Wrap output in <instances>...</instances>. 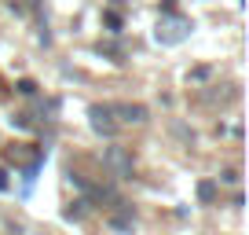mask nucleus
<instances>
[{
    "mask_svg": "<svg viewBox=\"0 0 249 235\" xmlns=\"http://www.w3.org/2000/svg\"><path fill=\"white\" fill-rule=\"evenodd\" d=\"M191 30H195V26H191V19L176 15V11H165V19L158 22L154 37H158V44H179V40H183Z\"/></svg>",
    "mask_w": 249,
    "mask_h": 235,
    "instance_id": "obj_1",
    "label": "nucleus"
},
{
    "mask_svg": "<svg viewBox=\"0 0 249 235\" xmlns=\"http://www.w3.org/2000/svg\"><path fill=\"white\" fill-rule=\"evenodd\" d=\"M103 165H107L114 176H121V180H128V176H132V155H128L124 147H107Z\"/></svg>",
    "mask_w": 249,
    "mask_h": 235,
    "instance_id": "obj_2",
    "label": "nucleus"
},
{
    "mask_svg": "<svg viewBox=\"0 0 249 235\" xmlns=\"http://www.w3.org/2000/svg\"><path fill=\"white\" fill-rule=\"evenodd\" d=\"M88 121H92V129H95L99 136H114V133H117V118H114V110L103 107V103H92V107H88Z\"/></svg>",
    "mask_w": 249,
    "mask_h": 235,
    "instance_id": "obj_3",
    "label": "nucleus"
},
{
    "mask_svg": "<svg viewBox=\"0 0 249 235\" xmlns=\"http://www.w3.org/2000/svg\"><path fill=\"white\" fill-rule=\"evenodd\" d=\"M117 114V125H140V121H147V107H140V103H117V107H110Z\"/></svg>",
    "mask_w": 249,
    "mask_h": 235,
    "instance_id": "obj_4",
    "label": "nucleus"
},
{
    "mask_svg": "<svg viewBox=\"0 0 249 235\" xmlns=\"http://www.w3.org/2000/svg\"><path fill=\"white\" fill-rule=\"evenodd\" d=\"M198 198H202V202H213V198H216V184L202 180V184H198Z\"/></svg>",
    "mask_w": 249,
    "mask_h": 235,
    "instance_id": "obj_5",
    "label": "nucleus"
},
{
    "mask_svg": "<svg viewBox=\"0 0 249 235\" xmlns=\"http://www.w3.org/2000/svg\"><path fill=\"white\" fill-rule=\"evenodd\" d=\"M62 217H66V220H81V217H85V202H70Z\"/></svg>",
    "mask_w": 249,
    "mask_h": 235,
    "instance_id": "obj_6",
    "label": "nucleus"
},
{
    "mask_svg": "<svg viewBox=\"0 0 249 235\" xmlns=\"http://www.w3.org/2000/svg\"><path fill=\"white\" fill-rule=\"evenodd\" d=\"M103 22L110 26V33H121V15H117V11H107V15H103Z\"/></svg>",
    "mask_w": 249,
    "mask_h": 235,
    "instance_id": "obj_7",
    "label": "nucleus"
},
{
    "mask_svg": "<svg viewBox=\"0 0 249 235\" xmlns=\"http://www.w3.org/2000/svg\"><path fill=\"white\" fill-rule=\"evenodd\" d=\"M18 92H22V96H33V92H37V85H33L30 78H22V81H18Z\"/></svg>",
    "mask_w": 249,
    "mask_h": 235,
    "instance_id": "obj_8",
    "label": "nucleus"
},
{
    "mask_svg": "<svg viewBox=\"0 0 249 235\" xmlns=\"http://www.w3.org/2000/svg\"><path fill=\"white\" fill-rule=\"evenodd\" d=\"M220 180H224V184H238V173H234V169H224V176H220Z\"/></svg>",
    "mask_w": 249,
    "mask_h": 235,
    "instance_id": "obj_9",
    "label": "nucleus"
},
{
    "mask_svg": "<svg viewBox=\"0 0 249 235\" xmlns=\"http://www.w3.org/2000/svg\"><path fill=\"white\" fill-rule=\"evenodd\" d=\"M4 188H8V173L0 169V191H4Z\"/></svg>",
    "mask_w": 249,
    "mask_h": 235,
    "instance_id": "obj_10",
    "label": "nucleus"
},
{
    "mask_svg": "<svg viewBox=\"0 0 249 235\" xmlns=\"http://www.w3.org/2000/svg\"><path fill=\"white\" fill-rule=\"evenodd\" d=\"M26 8H40V0H26Z\"/></svg>",
    "mask_w": 249,
    "mask_h": 235,
    "instance_id": "obj_11",
    "label": "nucleus"
}]
</instances>
